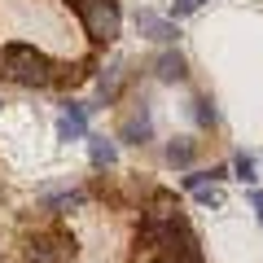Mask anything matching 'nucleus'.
Returning <instances> with one entry per match:
<instances>
[{
	"label": "nucleus",
	"instance_id": "nucleus-1",
	"mask_svg": "<svg viewBox=\"0 0 263 263\" xmlns=\"http://www.w3.org/2000/svg\"><path fill=\"white\" fill-rule=\"evenodd\" d=\"M0 75L18 88H53L57 62L40 53L35 44H5L0 48Z\"/></svg>",
	"mask_w": 263,
	"mask_h": 263
},
{
	"label": "nucleus",
	"instance_id": "nucleus-2",
	"mask_svg": "<svg viewBox=\"0 0 263 263\" xmlns=\"http://www.w3.org/2000/svg\"><path fill=\"white\" fill-rule=\"evenodd\" d=\"M66 5L79 13V22H84L92 44H114L119 40V27H123L119 0H66Z\"/></svg>",
	"mask_w": 263,
	"mask_h": 263
},
{
	"label": "nucleus",
	"instance_id": "nucleus-3",
	"mask_svg": "<svg viewBox=\"0 0 263 263\" xmlns=\"http://www.w3.org/2000/svg\"><path fill=\"white\" fill-rule=\"evenodd\" d=\"M75 237L70 233H40L27 241V263H75Z\"/></svg>",
	"mask_w": 263,
	"mask_h": 263
},
{
	"label": "nucleus",
	"instance_id": "nucleus-4",
	"mask_svg": "<svg viewBox=\"0 0 263 263\" xmlns=\"http://www.w3.org/2000/svg\"><path fill=\"white\" fill-rule=\"evenodd\" d=\"M136 31H141L145 40H154V44H176L180 40V27H176V18H162V13H154V9H136Z\"/></svg>",
	"mask_w": 263,
	"mask_h": 263
},
{
	"label": "nucleus",
	"instance_id": "nucleus-5",
	"mask_svg": "<svg viewBox=\"0 0 263 263\" xmlns=\"http://www.w3.org/2000/svg\"><path fill=\"white\" fill-rule=\"evenodd\" d=\"M149 136H154V114H149V105L141 101L127 119L119 123V141H123V145H145Z\"/></svg>",
	"mask_w": 263,
	"mask_h": 263
},
{
	"label": "nucleus",
	"instance_id": "nucleus-6",
	"mask_svg": "<svg viewBox=\"0 0 263 263\" xmlns=\"http://www.w3.org/2000/svg\"><path fill=\"white\" fill-rule=\"evenodd\" d=\"M57 136H62V141H84V136H88V105L84 101H62Z\"/></svg>",
	"mask_w": 263,
	"mask_h": 263
},
{
	"label": "nucleus",
	"instance_id": "nucleus-7",
	"mask_svg": "<svg viewBox=\"0 0 263 263\" xmlns=\"http://www.w3.org/2000/svg\"><path fill=\"white\" fill-rule=\"evenodd\" d=\"M123 84H127V70H123V62L114 57V62L101 66V75H97V101L101 105H114L123 97Z\"/></svg>",
	"mask_w": 263,
	"mask_h": 263
},
{
	"label": "nucleus",
	"instance_id": "nucleus-8",
	"mask_svg": "<svg viewBox=\"0 0 263 263\" xmlns=\"http://www.w3.org/2000/svg\"><path fill=\"white\" fill-rule=\"evenodd\" d=\"M141 219H154V224H176L180 219V197L171 189H154L149 193V206H145Z\"/></svg>",
	"mask_w": 263,
	"mask_h": 263
},
{
	"label": "nucleus",
	"instance_id": "nucleus-9",
	"mask_svg": "<svg viewBox=\"0 0 263 263\" xmlns=\"http://www.w3.org/2000/svg\"><path fill=\"white\" fill-rule=\"evenodd\" d=\"M154 75L162 79V84H184L189 79V62L180 48H162L158 57H154Z\"/></svg>",
	"mask_w": 263,
	"mask_h": 263
},
{
	"label": "nucleus",
	"instance_id": "nucleus-10",
	"mask_svg": "<svg viewBox=\"0 0 263 263\" xmlns=\"http://www.w3.org/2000/svg\"><path fill=\"white\" fill-rule=\"evenodd\" d=\"M171 259H176V263H206V259H202V246H197V233L189 228V219H180V224H176Z\"/></svg>",
	"mask_w": 263,
	"mask_h": 263
},
{
	"label": "nucleus",
	"instance_id": "nucleus-11",
	"mask_svg": "<svg viewBox=\"0 0 263 263\" xmlns=\"http://www.w3.org/2000/svg\"><path fill=\"white\" fill-rule=\"evenodd\" d=\"M84 189H57V193H44L40 197V211H48V215H66V211L84 206Z\"/></svg>",
	"mask_w": 263,
	"mask_h": 263
},
{
	"label": "nucleus",
	"instance_id": "nucleus-12",
	"mask_svg": "<svg viewBox=\"0 0 263 263\" xmlns=\"http://www.w3.org/2000/svg\"><path fill=\"white\" fill-rule=\"evenodd\" d=\"M84 141H88V158H92L97 171H110L119 162V145L114 141H105V136H84Z\"/></svg>",
	"mask_w": 263,
	"mask_h": 263
},
{
	"label": "nucleus",
	"instance_id": "nucleus-13",
	"mask_svg": "<svg viewBox=\"0 0 263 263\" xmlns=\"http://www.w3.org/2000/svg\"><path fill=\"white\" fill-rule=\"evenodd\" d=\"M197 158V141H189V136H176V141L167 145V162L171 167H193Z\"/></svg>",
	"mask_w": 263,
	"mask_h": 263
},
{
	"label": "nucleus",
	"instance_id": "nucleus-14",
	"mask_svg": "<svg viewBox=\"0 0 263 263\" xmlns=\"http://www.w3.org/2000/svg\"><path fill=\"white\" fill-rule=\"evenodd\" d=\"M193 119H197V127H219L215 101H211V97H197V101H193Z\"/></svg>",
	"mask_w": 263,
	"mask_h": 263
},
{
	"label": "nucleus",
	"instance_id": "nucleus-15",
	"mask_svg": "<svg viewBox=\"0 0 263 263\" xmlns=\"http://www.w3.org/2000/svg\"><path fill=\"white\" fill-rule=\"evenodd\" d=\"M224 176H228V167H211V171H189V176H184V189L193 193V189H202V184H219Z\"/></svg>",
	"mask_w": 263,
	"mask_h": 263
},
{
	"label": "nucleus",
	"instance_id": "nucleus-16",
	"mask_svg": "<svg viewBox=\"0 0 263 263\" xmlns=\"http://www.w3.org/2000/svg\"><path fill=\"white\" fill-rule=\"evenodd\" d=\"M193 197L202 202V206H211V211H219V206H224V193H219L215 184H202V189H193Z\"/></svg>",
	"mask_w": 263,
	"mask_h": 263
},
{
	"label": "nucleus",
	"instance_id": "nucleus-17",
	"mask_svg": "<svg viewBox=\"0 0 263 263\" xmlns=\"http://www.w3.org/2000/svg\"><path fill=\"white\" fill-rule=\"evenodd\" d=\"M233 171H237V180L254 184V158H250V154H237V158H233Z\"/></svg>",
	"mask_w": 263,
	"mask_h": 263
},
{
	"label": "nucleus",
	"instance_id": "nucleus-18",
	"mask_svg": "<svg viewBox=\"0 0 263 263\" xmlns=\"http://www.w3.org/2000/svg\"><path fill=\"white\" fill-rule=\"evenodd\" d=\"M206 5V0H171V18H189V13H197Z\"/></svg>",
	"mask_w": 263,
	"mask_h": 263
},
{
	"label": "nucleus",
	"instance_id": "nucleus-19",
	"mask_svg": "<svg viewBox=\"0 0 263 263\" xmlns=\"http://www.w3.org/2000/svg\"><path fill=\"white\" fill-rule=\"evenodd\" d=\"M250 211H254V219L263 228V189H250Z\"/></svg>",
	"mask_w": 263,
	"mask_h": 263
}]
</instances>
